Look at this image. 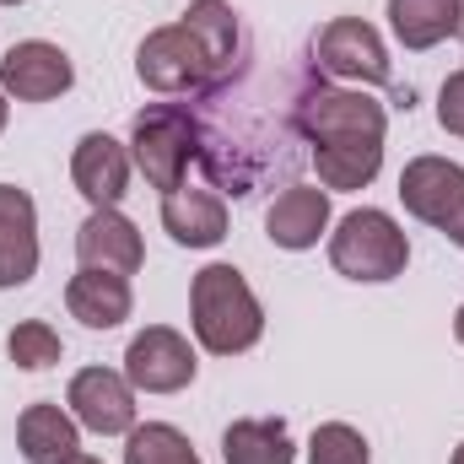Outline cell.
<instances>
[{
    "label": "cell",
    "mask_w": 464,
    "mask_h": 464,
    "mask_svg": "<svg viewBox=\"0 0 464 464\" xmlns=\"http://www.w3.org/2000/svg\"><path fill=\"white\" fill-rule=\"evenodd\" d=\"M189 330L211 356H243L265 335V308L237 265H206L189 281Z\"/></svg>",
    "instance_id": "cell-1"
},
{
    "label": "cell",
    "mask_w": 464,
    "mask_h": 464,
    "mask_svg": "<svg viewBox=\"0 0 464 464\" xmlns=\"http://www.w3.org/2000/svg\"><path fill=\"white\" fill-rule=\"evenodd\" d=\"M330 265L346 281H367V286L394 281L411 265V237L389 211L362 206V211H346L335 222V232H330Z\"/></svg>",
    "instance_id": "cell-2"
},
{
    "label": "cell",
    "mask_w": 464,
    "mask_h": 464,
    "mask_svg": "<svg viewBox=\"0 0 464 464\" xmlns=\"http://www.w3.org/2000/svg\"><path fill=\"white\" fill-rule=\"evenodd\" d=\"M195 157H200V124L189 119V109L157 103V109H146V114L135 119V130H130V162L146 173L151 189H162V195L184 189Z\"/></svg>",
    "instance_id": "cell-3"
},
{
    "label": "cell",
    "mask_w": 464,
    "mask_h": 464,
    "mask_svg": "<svg viewBox=\"0 0 464 464\" xmlns=\"http://www.w3.org/2000/svg\"><path fill=\"white\" fill-rule=\"evenodd\" d=\"M135 76L140 87H151L157 98H179V92H200V87H217L211 82V65L200 54V44L189 38L184 22H168V27H151L135 49Z\"/></svg>",
    "instance_id": "cell-4"
},
{
    "label": "cell",
    "mask_w": 464,
    "mask_h": 464,
    "mask_svg": "<svg viewBox=\"0 0 464 464\" xmlns=\"http://www.w3.org/2000/svg\"><path fill=\"white\" fill-rule=\"evenodd\" d=\"M297 130L314 146H335V140H383L389 109L378 98H367L362 87H319L303 98Z\"/></svg>",
    "instance_id": "cell-5"
},
{
    "label": "cell",
    "mask_w": 464,
    "mask_h": 464,
    "mask_svg": "<svg viewBox=\"0 0 464 464\" xmlns=\"http://www.w3.org/2000/svg\"><path fill=\"white\" fill-rule=\"evenodd\" d=\"M200 372L195 346L173 330V324H146L130 346H124V378L135 394H179L189 389Z\"/></svg>",
    "instance_id": "cell-6"
},
{
    "label": "cell",
    "mask_w": 464,
    "mask_h": 464,
    "mask_svg": "<svg viewBox=\"0 0 464 464\" xmlns=\"http://www.w3.org/2000/svg\"><path fill=\"white\" fill-rule=\"evenodd\" d=\"M314 60H319V71H330V76H341V82H356V87H383V82L394 76L389 44H383L378 27L362 22V16H335V22H324V33H319V44H314Z\"/></svg>",
    "instance_id": "cell-7"
},
{
    "label": "cell",
    "mask_w": 464,
    "mask_h": 464,
    "mask_svg": "<svg viewBox=\"0 0 464 464\" xmlns=\"http://www.w3.org/2000/svg\"><path fill=\"white\" fill-rule=\"evenodd\" d=\"M71 87H76V65L49 38H22L0 60V92L16 98V103H54Z\"/></svg>",
    "instance_id": "cell-8"
},
{
    "label": "cell",
    "mask_w": 464,
    "mask_h": 464,
    "mask_svg": "<svg viewBox=\"0 0 464 464\" xmlns=\"http://www.w3.org/2000/svg\"><path fill=\"white\" fill-rule=\"evenodd\" d=\"M65 405L98 438H124L135 427V389L114 367H82L71 378V389H65Z\"/></svg>",
    "instance_id": "cell-9"
},
{
    "label": "cell",
    "mask_w": 464,
    "mask_h": 464,
    "mask_svg": "<svg viewBox=\"0 0 464 464\" xmlns=\"http://www.w3.org/2000/svg\"><path fill=\"white\" fill-rule=\"evenodd\" d=\"M130 168H135L130 146H119L103 130H87L76 140V151H71V184H76V195L92 211H109V206H119L130 195Z\"/></svg>",
    "instance_id": "cell-10"
},
{
    "label": "cell",
    "mask_w": 464,
    "mask_h": 464,
    "mask_svg": "<svg viewBox=\"0 0 464 464\" xmlns=\"http://www.w3.org/2000/svg\"><path fill=\"white\" fill-rule=\"evenodd\" d=\"M400 206L427 222V227H449V217L464 206V168L449 157H411L400 173Z\"/></svg>",
    "instance_id": "cell-11"
},
{
    "label": "cell",
    "mask_w": 464,
    "mask_h": 464,
    "mask_svg": "<svg viewBox=\"0 0 464 464\" xmlns=\"http://www.w3.org/2000/svg\"><path fill=\"white\" fill-rule=\"evenodd\" d=\"M76 259H82V270L135 276V270L146 265V243H140L135 222H130L119 206H109V211H92V217L76 227Z\"/></svg>",
    "instance_id": "cell-12"
},
{
    "label": "cell",
    "mask_w": 464,
    "mask_h": 464,
    "mask_svg": "<svg viewBox=\"0 0 464 464\" xmlns=\"http://www.w3.org/2000/svg\"><path fill=\"white\" fill-rule=\"evenodd\" d=\"M324 232H330V189H319V184H292L265 211V237L286 254L319 248Z\"/></svg>",
    "instance_id": "cell-13"
},
{
    "label": "cell",
    "mask_w": 464,
    "mask_h": 464,
    "mask_svg": "<svg viewBox=\"0 0 464 464\" xmlns=\"http://www.w3.org/2000/svg\"><path fill=\"white\" fill-rule=\"evenodd\" d=\"M38 276V206L27 189L0 184V292Z\"/></svg>",
    "instance_id": "cell-14"
},
{
    "label": "cell",
    "mask_w": 464,
    "mask_h": 464,
    "mask_svg": "<svg viewBox=\"0 0 464 464\" xmlns=\"http://www.w3.org/2000/svg\"><path fill=\"white\" fill-rule=\"evenodd\" d=\"M162 227L179 248H217L227 237V200L217 189H173L162 195Z\"/></svg>",
    "instance_id": "cell-15"
},
{
    "label": "cell",
    "mask_w": 464,
    "mask_h": 464,
    "mask_svg": "<svg viewBox=\"0 0 464 464\" xmlns=\"http://www.w3.org/2000/svg\"><path fill=\"white\" fill-rule=\"evenodd\" d=\"M16 449L27 464H65L82 454V421L71 411L38 400L16 416Z\"/></svg>",
    "instance_id": "cell-16"
},
{
    "label": "cell",
    "mask_w": 464,
    "mask_h": 464,
    "mask_svg": "<svg viewBox=\"0 0 464 464\" xmlns=\"http://www.w3.org/2000/svg\"><path fill=\"white\" fill-rule=\"evenodd\" d=\"M65 308L71 319H82L87 330H119L135 308L130 276H109V270H76L65 281Z\"/></svg>",
    "instance_id": "cell-17"
},
{
    "label": "cell",
    "mask_w": 464,
    "mask_h": 464,
    "mask_svg": "<svg viewBox=\"0 0 464 464\" xmlns=\"http://www.w3.org/2000/svg\"><path fill=\"white\" fill-rule=\"evenodd\" d=\"M184 27H189V38H195V44H200V54H206L211 82H227L232 60H237V44H243L237 11H232L227 0H189Z\"/></svg>",
    "instance_id": "cell-18"
},
{
    "label": "cell",
    "mask_w": 464,
    "mask_h": 464,
    "mask_svg": "<svg viewBox=\"0 0 464 464\" xmlns=\"http://www.w3.org/2000/svg\"><path fill=\"white\" fill-rule=\"evenodd\" d=\"M464 5L459 0H389V27L405 49H438L443 38L459 33Z\"/></svg>",
    "instance_id": "cell-19"
},
{
    "label": "cell",
    "mask_w": 464,
    "mask_h": 464,
    "mask_svg": "<svg viewBox=\"0 0 464 464\" xmlns=\"http://www.w3.org/2000/svg\"><path fill=\"white\" fill-rule=\"evenodd\" d=\"M314 168L324 189H367L383 168V140H335V146H314Z\"/></svg>",
    "instance_id": "cell-20"
},
{
    "label": "cell",
    "mask_w": 464,
    "mask_h": 464,
    "mask_svg": "<svg viewBox=\"0 0 464 464\" xmlns=\"http://www.w3.org/2000/svg\"><path fill=\"white\" fill-rule=\"evenodd\" d=\"M292 432L286 421H265V416H248V421H232L222 432V464H292Z\"/></svg>",
    "instance_id": "cell-21"
},
{
    "label": "cell",
    "mask_w": 464,
    "mask_h": 464,
    "mask_svg": "<svg viewBox=\"0 0 464 464\" xmlns=\"http://www.w3.org/2000/svg\"><path fill=\"white\" fill-rule=\"evenodd\" d=\"M124 464H200V454L173 421H135L124 432Z\"/></svg>",
    "instance_id": "cell-22"
},
{
    "label": "cell",
    "mask_w": 464,
    "mask_h": 464,
    "mask_svg": "<svg viewBox=\"0 0 464 464\" xmlns=\"http://www.w3.org/2000/svg\"><path fill=\"white\" fill-rule=\"evenodd\" d=\"M5 356H11L22 372H44V367H54V362L65 356V346H60L54 324L22 319V324H11V335H5Z\"/></svg>",
    "instance_id": "cell-23"
},
{
    "label": "cell",
    "mask_w": 464,
    "mask_h": 464,
    "mask_svg": "<svg viewBox=\"0 0 464 464\" xmlns=\"http://www.w3.org/2000/svg\"><path fill=\"white\" fill-rule=\"evenodd\" d=\"M308 464H372V454H367V438L351 421H324L308 438Z\"/></svg>",
    "instance_id": "cell-24"
},
{
    "label": "cell",
    "mask_w": 464,
    "mask_h": 464,
    "mask_svg": "<svg viewBox=\"0 0 464 464\" xmlns=\"http://www.w3.org/2000/svg\"><path fill=\"white\" fill-rule=\"evenodd\" d=\"M438 124L464 140V71H454V76L443 82V92H438Z\"/></svg>",
    "instance_id": "cell-25"
},
{
    "label": "cell",
    "mask_w": 464,
    "mask_h": 464,
    "mask_svg": "<svg viewBox=\"0 0 464 464\" xmlns=\"http://www.w3.org/2000/svg\"><path fill=\"white\" fill-rule=\"evenodd\" d=\"M443 237H449L454 248H464V206L454 211V217H449V227H443Z\"/></svg>",
    "instance_id": "cell-26"
},
{
    "label": "cell",
    "mask_w": 464,
    "mask_h": 464,
    "mask_svg": "<svg viewBox=\"0 0 464 464\" xmlns=\"http://www.w3.org/2000/svg\"><path fill=\"white\" fill-rule=\"evenodd\" d=\"M454 341L464 346V303H459V314H454Z\"/></svg>",
    "instance_id": "cell-27"
},
{
    "label": "cell",
    "mask_w": 464,
    "mask_h": 464,
    "mask_svg": "<svg viewBox=\"0 0 464 464\" xmlns=\"http://www.w3.org/2000/svg\"><path fill=\"white\" fill-rule=\"evenodd\" d=\"M5 119H11V103H5V92H0V135H5Z\"/></svg>",
    "instance_id": "cell-28"
},
{
    "label": "cell",
    "mask_w": 464,
    "mask_h": 464,
    "mask_svg": "<svg viewBox=\"0 0 464 464\" xmlns=\"http://www.w3.org/2000/svg\"><path fill=\"white\" fill-rule=\"evenodd\" d=\"M65 464H103V459H92V454H76V459H65Z\"/></svg>",
    "instance_id": "cell-29"
},
{
    "label": "cell",
    "mask_w": 464,
    "mask_h": 464,
    "mask_svg": "<svg viewBox=\"0 0 464 464\" xmlns=\"http://www.w3.org/2000/svg\"><path fill=\"white\" fill-rule=\"evenodd\" d=\"M449 464H464V443H459V449H454V459H449Z\"/></svg>",
    "instance_id": "cell-30"
},
{
    "label": "cell",
    "mask_w": 464,
    "mask_h": 464,
    "mask_svg": "<svg viewBox=\"0 0 464 464\" xmlns=\"http://www.w3.org/2000/svg\"><path fill=\"white\" fill-rule=\"evenodd\" d=\"M459 5H464V0H459ZM459 38H464V16H459Z\"/></svg>",
    "instance_id": "cell-31"
},
{
    "label": "cell",
    "mask_w": 464,
    "mask_h": 464,
    "mask_svg": "<svg viewBox=\"0 0 464 464\" xmlns=\"http://www.w3.org/2000/svg\"><path fill=\"white\" fill-rule=\"evenodd\" d=\"M0 5H22V0H0Z\"/></svg>",
    "instance_id": "cell-32"
}]
</instances>
